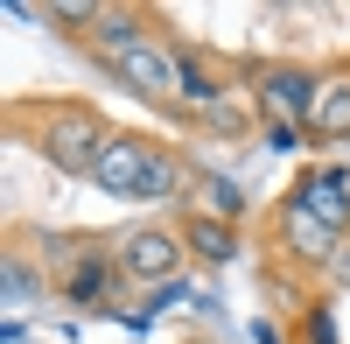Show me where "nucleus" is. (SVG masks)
<instances>
[{
    "label": "nucleus",
    "mask_w": 350,
    "mask_h": 344,
    "mask_svg": "<svg viewBox=\"0 0 350 344\" xmlns=\"http://www.w3.org/2000/svg\"><path fill=\"white\" fill-rule=\"evenodd\" d=\"M8 239L28 246V260L49 274V295L84 309V317H105V309H120V295H133L120 260H112V232H98V225H28V218H14Z\"/></svg>",
    "instance_id": "2"
},
{
    "label": "nucleus",
    "mask_w": 350,
    "mask_h": 344,
    "mask_svg": "<svg viewBox=\"0 0 350 344\" xmlns=\"http://www.w3.org/2000/svg\"><path fill=\"white\" fill-rule=\"evenodd\" d=\"M189 344H203V337H189Z\"/></svg>",
    "instance_id": "10"
},
{
    "label": "nucleus",
    "mask_w": 350,
    "mask_h": 344,
    "mask_svg": "<svg viewBox=\"0 0 350 344\" xmlns=\"http://www.w3.org/2000/svg\"><path fill=\"white\" fill-rule=\"evenodd\" d=\"M329 295H350V239H343V253H336V267H329Z\"/></svg>",
    "instance_id": "9"
},
{
    "label": "nucleus",
    "mask_w": 350,
    "mask_h": 344,
    "mask_svg": "<svg viewBox=\"0 0 350 344\" xmlns=\"http://www.w3.org/2000/svg\"><path fill=\"white\" fill-rule=\"evenodd\" d=\"M0 127L36 162H49L64 183H92L105 148H112V134H120L105 120V106L84 99V92H14L0 106Z\"/></svg>",
    "instance_id": "1"
},
{
    "label": "nucleus",
    "mask_w": 350,
    "mask_h": 344,
    "mask_svg": "<svg viewBox=\"0 0 350 344\" xmlns=\"http://www.w3.org/2000/svg\"><path fill=\"white\" fill-rule=\"evenodd\" d=\"M301 134L323 140V148L350 140V56H329V64H323V77H315V106H308Z\"/></svg>",
    "instance_id": "8"
},
{
    "label": "nucleus",
    "mask_w": 350,
    "mask_h": 344,
    "mask_svg": "<svg viewBox=\"0 0 350 344\" xmlns=\"http://www.w3.org/2000/svg\"><path fill=\"white\" fill-rule=\"evenodd\" d=\"M183 28H175L168 8H148V0H98V21L84 28L77 56L84 64H98V56H120V49H140V42H175Z\"/></svg>",
    "instance_id": "4"
},
{
    "label": "nucleus",
    "mask_w": 350,
    "mask_h": 344,
    "mask_svg": "<svg viewBox=\"0 0 350 344\" xmlns=\"http://www.w3.org/2000/svg\"><path fill=\"white\" fill-rule=\"evenodd\" d=\"M280 197H295L301 211H315L329 232H343V239H350V169H343V162H308V169H301V176L287 183Z\"/></svg>",
    "instance_id": "7"
},
{
    "label": "nucleus",
    "mask_w": 350,
    "mask_h": 344,
    "mask_svg": "<svg viewBox=\"0 0 350 344\" xmlns=\"http://www.w3.org/2000/svg\"><path fill=\"white\" fill-rule=\"evenodd\" d=\"M112 260H120L126 288H140V295L175 288V281L189 274L183 225H175L168 211H140V218H126V225H112Z\"/></svg>",
    "instance_id": "3"
},
{
    "label": "nucleus",
    "mask_w": 350,
    "mask_h": 344,
    "mask_svg": "<svg viewBox=\"0 0 350 344\" xmlns=\"http://www.w3.org/2000/svg\"><path fill=\"white\" fill-rule=\"evenodd\" d=\"M175 225H183L189 267H203V274H224V267L245 253V225H231V218L203 211V204H183V211H175Z\"/></svg>",
    "instance_id": "5"
},
{
    "label": "nucleus",
    "mask_w": 350,
    "mask_h": 344,
    "mask_svg": "<svg viewBox=\"0 0 350 344\" xmlns=\"http://www.w3.org/2000/svg\"><path fill=\"white\" fill-rule=\"evenodd\" d=\"M154 127H120L112 134V148H105V162H98V176H92V190L98 197H140V176H148V162H154Z\"/></svg>",
    "instance_id": "6"
}]
</instances>
